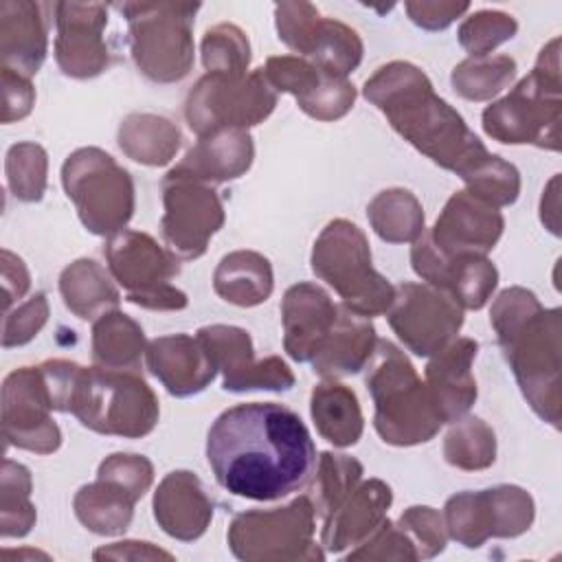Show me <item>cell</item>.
Segmentation results:
<instances>
[{"instance_id": "6da1fadb", "label": "cell", "mask_w": 562, "mask_h": 562, "mask_svg": "<svg viewBox=\"0 0 562 562\" xmlns=\"http://www.w3.org/2000/svg\"><path fill=\"white\" fill-rule=\"evenodd\" d=\"M206 461L228 494L277 501L307 485L316 448L294 411L274 402H250L217 415L206 437Z\"/></svg>"}, {"instance_id": "7a4b0ae2", "label": "cell", "mask_w": 562, "mask_h": 562, "mask_svg": "<svg viewBox=\"0 0 562 562\" xmlns=\"http://www.w3.org/2000/svg\"><path fill=\"white\" fill-rule=\"evenodd\" d=\"M364 97L411 145L463 180L490 160L461 114L432 92L428 77L413 64L393 61L378 68L364 83Z\"/></svg>"}, {"instance_id": "3957f363", "label": "cell", "mask_w": 562, "mask_h": 562, "mask_svg": "<svg viewBox=\"0 0 562 562\" xmlns=\"http://www.w3.org/2000/svg\"><path fill=\"white\" fill-rule=\"evenodd\" d=\"M367 389L375 402V430L382 441L413 446L428 441L443 424L430 391L424 389L413 364L389 340H380Z\"/></svg>"}, {"instance_id": "277c9868", "label": "cell", "mask_w": 562, "mask_h": 562, "mask_svg": "<svg viewBox=\"0 0 562 562\" xmlns=\"http://www.w3.org/2000/svg\"><path fill=\"white\" fill-rule=\"evenodd\" d=\"M68 411L86 428L123 437H143L158 422V402L149 386L134 371L103 367H79Z\"/></svg>"}, {"instance_id": "5b68a950", "label": "cell", "mask_w": 562, "mask_h": 562, "mask_svg": "<svg viewBox=\"0 0 562 562\" xmlns=\"http://www.w3.org/2000/svg\"><path fill=\"white\" fill-rule=\"evenodd\" d=\"M312 268L358 316L382 314L393 303L395 288L371 268L367 239L347 220H334L325 226L314 244Z\"/></svg>"}, {"instance_id": "8992f818", "label": "cell", "mask_w": 562, "mask_h": 562, "mask_svg": "<svg viewBox=\"0 0 562 562\" xmlns=\"http://www.w3.org/2000/svg\"><path fill=\"white\" fill-rule=\"evenodd\" d=\"M66 195L77 204L83 226L94 235L119 233L134 211V184L114 158L97 147L68 156L61 167Z\"/></svg>"}, {"instance_id": "52a82bcc", "label": "cell", "mask_w": 562, "mask_h": 562, "mask_svg": "<svg viewBox=\"0 0 562 562\" xmlns=\"http://www.w3.org/2000/svg\"><path fill=\"white\" fill-rule=\"evenodd\" d=\"M132 35V57L154 81L182 79L193 61L191 24L200 4H121Z\"/></svg>"}, {"instance_id": "ba28073f", "label": "cell", "mask_w": 562, "mask_h": 562, "mask_svg": "<svg viewBox=\"0 0 562 562\" xmlns=\"http://www.w3.org/2000/svg\"><path fill=\"white\" fill-rule=\"evenodd\" d=\"M277 103L270 81L261 70L252 75L209 72L187 99L189 127L209 136L222 130H244L266 119Z\"/></svg>"}, {"instance_id": "9c48e42d", "label": "cell", "mask_w": 562, "mask_h": 562, "mask_svg": "<svg viewBox=\"0 0 562 562\" xmlns=\"http://www.w3.org/2000/svg\"><path fill=\"white\" fill-rule=\"evenodd\" d=\"M105 257L112 274L127 290L130 303L151 310H180L187 305L184 292L169 285V279L178 274V261L149 235L114 233L105 246Z\"/></svg>"}, {"instance_id": "30bf717a", "label": "cell", "mask_w": 562, "mask_h": 562, "mask_svg": "<svg viewBox=\"0 0 562 562\" xmlns=\"http://www.w3.org/2000/svg\"><path fill=\"white\" fill-rule=\"evenodd\" d=\"M533 518L531 496L514 485L463 492L446 503L450 536L465 547H481L487 536H518Z\"/></svg>"}, {"instance_id": "8fae6325", "label": "cell", "mask_w": 562, "mask_h": 562, "mask_svg": "<svg viewBox=\"0 0 562 562\" xmlns=\"http://www.w3.org/2000/svg\"><path fill=\"white\" fill-rule=\"evenodd\" d=\"M386 312L400 340L417 356L441 351L463 323L459 303L446 292L419 283L397 285Z\"/></svg>"}, {"instance_id": "7c38bea8", "label": "cell", "mask_w": 562, "mask_h": 562, "mask_svg": "<svg viewBox=\"0 0 562 562\" xmlns=\"http://www.w3.org/2000/svg\"><path fill=\"white\" fill-rule=\"evenodd\" d=\"M314 507L301 496L272 512L239 514L228 531L237 558H301V547L312 544Z\"/></svg>"}, {"instance_id": "4fadbf2b", "label": "cell", "mask_w": 562, "mask_h": 562, "mask_svg": "<svg viewBox=\"0 0 562 562\" xmlns=\"http://www.w3.org/2000/svg\"><path fill=\"white\" fill-rule=\"evenodd\" d=\"M277 29L279 40L312 57L314 66L327 72L345 77L360 64L362 44L356 31L336 20L318 18L312 4H279Z\"/></svg>"}, {"instance_id": "5bb4252c", "label": "cell", "mask_w": 562, "mask_h": 562, "mask_svg": "<svg viewBox=\"0 0 562 562\" xmlns=\"http://www.w3.org/2000/svg\"><path fill=\"white\" fill-rule=\"evenodd\" d=\"M162 235L171 252L182 259H195L206 250L209 237L222 226V202L213 189L198 180L167 173L165 184Z\"/></svg>"}, {"instance_id": "9a60e30c", "label": "cell", "mask_w": 562, "mask_h": 562, "mask_svg": "<svg viewBox=\"0 0 562 562\" xmlns=\"http://www.w3.org/2000/svg\"><path fill=\"white\" fill-rule=\"evenodd\" d=\"M50 395L40 367H22L2 384V430L11 446L33 452H53L61 441L57 424L48 417Z\"/></svg>"}, {"instance_id": "2e32d148", "label": "cell", "mask_w": 562, "mask_h": 562, "mask_svg": "<svg viewBox=\"0 0 562 562\" xmlns=\"http://www.w3.org/2000/svg\"><path fill=\"white\" fill-rule=\"evenodd\" d=\"M200 342L206 347L215 367L224 371L226 391L270 389L285 391L294 384V375L279 358L252 362V342L248 331L239 327L213 325L198 331Z\"/></svg>"}, {"instance_id": "e0dca14e", "label": "cell", "mask_w": 562, "mask_h": 562, "mask_svg": "<svg viewBox=\"0 0 562 562\" xmlns=\"http://www.w3.org/2000/svg\"><path fill=\"white\" fill-rule=\"evenodd\" d=\"M501 231L503 217L496 206L470 191H459L448 200L428 241L441 257H483L494 248Z\"/></svg>"}, {"instance_id": "ac0fdd59", "label": "cell", "mask_w": 562, "mask_h": 562, "mask_svg": "<svg viewBox=\"0 0 562 562\" xmlns=\"http://www.w3.org/2000/svg\"><path fill=\"white\" fill-rule=\"evenodd\" d=\"M263 75L270 86L292 92L299 105L314 119H338L353 105L356 90L345 77L327 72L305 59L270 57Z\"/></svg>"}, {"instance_id": "d6986e66", "label": "cell", "mask_w": 562, "mask_h": 562, "mask_svg": "<svg viewBox=\"0 0 562 562\" xmlns=\"http://www.w3.org/2000/svg\"><path fill=\"white\" fill-rule=\"evenodd\" d=\"M55 57L59 68L70 77H92L108 66V50L101 31L108 20L103 4L59 2Z\"/></svg>"}, {"instance_id": "ffe728a7", "label": "cell", "mask_w": 562, "mask_h": 562, "mask_svg": "<svg viewBox=\"0 0 562 562\" xmlns=\"http://www.w3.org/2000/svg\"><path fill=\"white\" fill-rule=\"evenodd\" d=\"M285 349L299 362H312L338 321V307L312 283L292 285L283 296Z\"/></svg>"}, {"instance_id": "44dd1931", "label": "cell", "mask_w": 562, "mask_h": 562, "mask_svg": "<svg viewBox=\"0 0 562 562\" xmlns=\"http://www.w3.org/2000/svg\"><path fill=\"white\" fill-rule=\"evenodd\" d=\"M147 367L171 395L202 391L215 375V362L200 338L187 334L156 338L147 347Z\"/></svg>"}, {"instance_id": "7402d4cb", "label": "cell", "mask_w": 562, "mask_h": 562, "mask_svg": "<svg viewBox=\"0 0 562 562\" xmlns=\"http://www.w3.org/2000/svg\"><path fill=\"white\" fill-rule=\"evenodd\" d=\"M46 7L37 2L0 4V50L2 68L33 77L46 57Z\"/></svg>"}, {"instance_id": "603a6c76", "label": "cell", "mask_w": 562, "mask_h": 562, "mask_svg": "<svg viewBox=\"0 0 562 562\" xmlns=\"http://www.w3.org/2000/svg\"><path fill=\"white\" fill-rule=\"evenodd\" d=\"M474 356L476 342L461 338L437 351V358L426 367L428 391L443 422L457 419L476 400V382L470 373Z\"/></svg>"}, {"instance_id": "cb8c5ba5", "label": "cell", "mask_w": 562, "mask_h": 562, "mask_svg": "<svg viewBox=\"0 0 562 562\" xmlns=\"http://www.w3.org/2000/svg\"><path fill=\"white\" fill-rule=\"evenodd\" d=\"M154 516L169 536L193 540L204 533L213 505L191 472H171L154 496Z\"/></svg>"}, {"instance_id": "d4e9b609", "label": "cell", "mask_w": 562, "mask_h": 562, "mask_svg": "<svg viewBox=\"0 0 562 562\" xmlns=\"http://www.w3.org/2000/svg\"><path fill=\"white\" fill-rule=\"evenodd\" d=\"M391 505V490L382 481H369L351 496L342 498L323 529V544L329 551H342L360 538L371 536L384 522V509Z\"/></svg>"}, {"instance_id": "484cf974", "label": "cell", "mask_w": 562, "mask_h": 562, "mask_svg": "<svg viewBox=\"0 0 562 562\" xmlns=\"http://www.w3.org/2000/svg\"><path fill=\"white\" fill-rule=\"evenodd\" d=\"M252 160V138L244 130H222L202 136L184 160L169 173L191 180H231L241 176Z\"/></svg>"}, {"instance_id": "4316f807", "label": "cell", "mask_w": 562, "mask_h": 562, "mask_svg": "<svg viewBox=\"0 0 562 562\" xmlns=\"http://www.w3.org/2000/svg\"><path fill=\"white\" fill-rule=\"evenodd\" d=\"M373 345V325L364 321V316H358L353 312H340L331 334L312 360L314 371L321 375L356 373L371 358Z\"/></svg>"}, {"instance_id": "83f0119b", "label": "cell", "mask_w": 562, "mask_h": 562, "mask_svg": "<svg viewBox=\"0 0 562 562\" xmlns=\"http://www.w3.org/2000/svg\"><path fill=\"white\" fill-rule=\"evenodd\" d=\"M138 498L132 487L99 472V481L81 487L75 496V512L90 531L110 536L130 525L132 505Z\"/></svg>"}, {"instance_id": "f1b7e54d", "label": "cell", "mask_w": 562, "mask_h": 562, "mask_svg": "<svg viewBox=\"0 0 562 562\" xmlns=\"http://www.w3.org/2000/svg\"><path fill=\"white\" fill-rule=\"evenodd\" d=\"M215 292L235 305L252 307L272 292V270L266 257L257 252L226 255L215 270Z\"/></svg>"}, {"instance_id": "f546056e", "label": "cell", "mask_w": 562, "mask_h": 562, "mask_svg": "<svg viewBox=\"0 0 562 562\" xmlns=\"http://www.w3.org/2000/svg\"><path fill=\"white\" fill-rule=\"evenodd\" d=\"M312 417L318 432L334 446H353L362 432L356 393L342 384H318L312 391Z\"/></svg>"}, {"instance_id": "4dcf8cb0", "label": "cell", "mask_w": 562, "mask_h": 562, "mask_svg": "<svg viewBox=\"0 0 562 562\" xmlns=\"http://www.w3.org/2000/svg\"><path fill=\"white\" fill-rule=\"evenodd\" d=\"M59 290L66 307L79 318H94L99 312L108 314V310L119 305V292L92 259H79L68 266L61 272Z\"/></svg>"}, {"instance_id": "1f68e13d", "label": "cell", "mask_w": 562, "mask_h": 562, "mask_svg": "<svg viewBox=\"0 0 562 562\" xmlns=\"http://www.w3.org/2000/svg\"><path fill=\"white\" fill-rule=\"evenodd\" d=\"M143 329L125 314H103L92 329V356L103 369L136 371L143 353Z\"/></svg>"}, {"instance_id": "d6a6232c", "label": "cell", "mask_w": 562, "mask_h": 562, "mask_svg": "<svg viewBox=\"0 0 562 562\" xmlns=\"http://www.w3.org/2000/svg\"><path fill=\"white\" fill-rule=\"evenodd\" d=\"M119 145L136 162L165 165L180 147V134L162 116L132 114L119 130Z\"/></svg>"}, {"instance_id": "836d02e7", "label": "cell", "mask_w": 562, "mask_h": 562, "mask_svg": "<svg viewBox=\"0 0 562 562\" xmlns=\"http://www.w3.org/2000/svg\"><path fill=\"white\" fill-rule=\"evenodd\" d=\"M369 220L386 241H411L424 228L422 206L404 189L382 191L369 206Z\"/></svg>"}, {"instance_id": "e575fe53", "label": "cell", "mask_w": 562, "mask_h": 562, "mask_svg": "<svg viewBox=\"0 0 562 562\" xmlns=\"http://www.w3.org/2000/svg\"><path fill=\"white\" fill-rule=\"evenodd\" d=\"M516 64L509 57H472L459 64L452 72L454 90L465 99H487L501 92L514 77Z\"/></svg>"}, {"instance_id": "d590c367", "label": "cell", "mask_w": 562, "mask_h": 562, "mask_svg": "<svg viewBox=\"0 0 562 562\" xmlns=\"http://www.w3.org/2000/svg\"><path fill=\"white\" fill-rule=\"evenodd\" d=\"M31 474L22 463L4 459L2 463V536H24L35 522V509L29 503Z\"/></svg>"}, {"instance_id": "8d00e7d4", "label": "cell", "mask_w": 562, "mask_h": 562, "mask_svg": "<svg viewBox=\"0 0 562 562\" xmlns=\"http://www.w3.org/2000/svg\"><path fill=\"white\" fill-rule=\"evenodd\" d=\"M446 461L463 470H481L494 463V432L479 419L468 417L446 437Z\"/></svg>"}, {"instance_id": "74e56055", "label": "cell", "mask_w": 562, "mask_h": 562, "mask_svg": "<svg viewBox=\"0 0 562 562\" xmlns=\"http://www.w3.org/2000/svg\"><path fill=\"white\" fill-rule=\"evenodd\" d=\"M7 182L22 202H37L46 189V151L37 143H18L7 151Z\"/></svg>"}, {"instance_id": "f35d334b", "label": "cell", "mask_w": 562, "mask_h": 562, "mask_svg": "<svg viewBox=\"0 0 562 562\" xmlns=\"http://www.w3.org/2000/svg\"><path fill=\"white\" fill-rule=\"evenodd\" d=\"M202 59L209 72L246 75L250 59L248 40L233 24L213 26L202 40Z\"/></svg>"}, {"instance_id": "ab89813d", "label": "cell", "mask_w": 562, "mask_h": 562, "mask_svg": "<svg viewBox=\"0 0 562 562\" xmlns=\"http://www.w3.org/2000/svg\"><path fill=\"white\" fill-rule=\"evenodd\" d=\"M516 22L512 15L501 11H479L470 15L459 29V42L474 55L483 57L501 42L512 40Z\"/></svg>"}, {"instance_id": "60d3db41", "label": "cell", "mask_w": 562, "mask_h": 562, "mask_svg": "<svg viewBox=\"0 0 562 562\" xmlns=\"http://www.w3.org/2000/svg\"><path fill=\"white\" fill-rule=\"evenodd\" d=\"M362 465L347 454L325 452L321 459V494H318V512L329 514L353 487L360 479Z\"/></svg>"}, {"instance_id": "b9f144b4", "label": "cell", "mask_w": 562, "mask_h": 562, "mask_svg": "<svg viewBox=\"0 0 562 562\" xmlns=\"http://www.w3.org/2000/svg\"><path fill=\"white\" fill-rule=\"evenodd\" d=\"M46 316H48V303L44 294H35L13 312H7L2 347L9 349V347L29 342L42 329V325L46 323Z\"/></svg>"}, {"instance_id": "7bdbcfd3", "label": "cell", "mask_w": 562, "mask_h": 562, "mask_svg": "<svg viewBox=\"0 0 562 562\" xmlns=\"http://www.w3.org/2000/svg\"><path fill=\"white\" fill-rule=\"evenodd\" d=\"M400 525L422 540L419 558H430L446 544L441 518L432 507H411L406 514H402Z\"/></svg>"}, {"instance_id": "ee69618b", "label": "cell", "mask_w": 562, "mask_h": 562, "mask_svg": "<svg viewBox=\"0 0 562 562\" xmlns=\"http://www.w3.org/2000/svg\"><path fill=\"white\" fill-rule=\"evenodd\" d=\"M2 94H4L2 123H11L31 112L35 94H33V88L26 77L9 70V68H2Z\"/></svg>"}, {"instance_id": "f6af8a7d", "label": "cell", "mask_w": 562, "mask_h": 562, "mask_svg": "<svg viewBox=\"0 0 562 562\" xmlns=\"http://www.w3.org/2000/svg\"><path fill=\"white\" fill-rule=\"evenodd\" d=\"M470 4H448V2H411L406 11L411 20L424 29H443L448 26L459 13L468 11Z\"/></svg>"}, {"instance_id": "bcb514c9", "label": "cell", "mask_w": 562, "mask_h": 562, "mask_svg": "<svg viewBox=\"0 0 562 562\" xmlns=\"http://www.w3.org/2000/svg\"><path fill=\"white\" fill-rule=\"evenodd\" d=\"M29 290V272L20 257L11 250H2V292H4V307L9 312L11 303L20 299Z\"/></svg>"}]
</instances>
